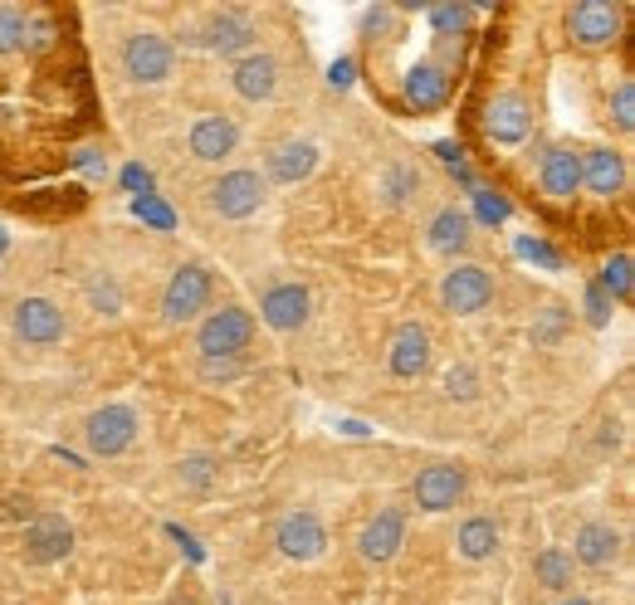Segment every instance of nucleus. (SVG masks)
Wrapping results in <instances>:
<instances>
[{
	"label": "nucleus",
	"mask_w": 635,
	"mask_h": 605,
	"mask_svg": "<svg viewBox=\"0 0 635 605\" xmlns=\"http://www.w3.org/2000/svg\"><path fill=\"white\" fill-rule=\"evenodd\" d=\"M445 98H450V74H445L440 64H415L411 74H405V103H411L415 112L445 108Z\"/></svg>",
	"instance_id": "nucleus-24"
},
{
	"label": "nucleus",
	"mask_w": 635,
	"mask_h": 605,
	"mask_svg": "<svg viewBox=\"0 0 635 605\" xmlns=\"http://www.w3.org/2000/svg\"><path fill=\"white\" fill-rule=\"evenodd\" d=\"M611 118H616L621 132L635 128V83H631V79H621L616 93H611Z\"/></svg>",
	"instance_id": "nucleus-35"
},
{
	"label": "nucleus",
	"mask_w": 635,
	"mask_h": 605,
	"mask_svg": "<svg viewBox=\"0 0 635 605\" xmlns=\"http://www.w3.org/2000/svg\"><path fill=\"white\" fill-rule=\"evenodd\" d=\"M255 39H259V29L245 10H215V15L205 20L201 45L215 49L221 59H245V55H255Z\"/></svg>",
	"instance_id": "nucleus-16"
},
{
	"label": "nucleus",
	"mask_w": 635,
	"mask_h": 605,
	"mask_svg": "<svg viewBox=\"0 0 635 605\" xmlns=\"http://www.w3.org/2000/svg\"><path fill=\"white\" fill-rule=\"evenodd\" d=\"M138 435H142V415L132 411V405H103V411H93L89 420H83V444L98 459L128 454L132 444H138Z\"/></svg>",
	"instance_id": "nucleus-5"
},
{
	"label": "nucleus",
	"mask_w": 635,
	"mask_h": 605,
	"mask_svg": "<svg viewBox=\"0 0 635 605\" xmlns=\"http://www.w3.org/2000/svg\"><path fill=\"white\" fill-rule=\"evenodd\" d=\"M474 205H479V221H508V201L504 195H489V191H474Z\"/></svg>",
	"instance_id": "nucleus-38"
},
{
	"label": "nucleus",
	"mask_w": 635,
	"mask_h": 605,
	"mask_svg": "<svg viewBox=\"0 0 635 605\" xmlns=\"http://www.w3.org/2000/svg\"><path fill=\"white\" fill-rule=\"evenodd\" d=\"M455 551H460V561H489L498 551V523L494 518H465L460 532H455Z\"/></svg>",
	"instance_id": "nucleus-25"
},
{
	"label": "nucleus",
	"mask_w": 635,
	"mask_h": 605,
	"mask_svg": "<svg viewBox=\"0 0 635 605\" xmlns=\"http://www.w3.org/2000/svg\"><path fill=\"white\" fill-rule=\"evenodd\" d=\"M274 547L289 561H318L328 551V523H322L314 508H294V513H284L274 523Z\"/></svg>",
	"instance_id": "nucleus-9"
},
{
	"label": "nucleus",
	"mask_w": 635,
	"mask_h": 605,
	"mask_svg": "<svg viewBox=\"0 0 635 605\" xmlns=\"http://www.w3.org/2000/svg\"><path fill=\"white\" fill-rule=\"evenodd\" d=\"M484 132H489V142L518 147V142L533 132V103H528L518 88L494 93V98H489V108H484Z\"/></svg>",
	"instance_id": "nucleus-13"
},
{
	"label": "nucleus",
	"mask_w": 635,
	"mask_h": 605,
	"mask_svg": "<svg viewBox=\"0 0 635 605\" xmlns=\"http://www.w3.org/2000/svg\"><path fill=\"white\" fill-rule=\"evenodd\" d=\"M249 371V357L239 361H196V377L211 381V385H225V381H239Z\"/></svg>",
	"instance_id": "nucleus-34"
},
{
	"label": "nucleus",
	"mask_w": 635,
	"mask_h": 605,
	"mask_svg": "<svg viewBox=\"0 0 635 605\" xmlns=\"http://www.w3.org/2000/svg\"><path fill=\"white\" fill-rule=\"evenodd\" d=\"M465 494H470V474H465V464H455V459L425 464L411 484V498L421 513H450L455 503H465Z\"/></svg>",
	"instance_id": "nucleus-6"
},
{
	"label": "nucleus",
	"mask_w": 635,
	"mask_h": 605,
	"mask_svg": "<svg viewBox=\"0 0 635 605\" xmlns=\"http://www.w3.org/2000/svg\"><path fill=\"white\" fill-rule=\"evenodd\" d=\"M597 288L607 294L611 302H631L635 298V259L631 254H611L597 274Z\"/></svg>",
	"instance_id": "nucleus-26"
},
{
	"label": "nucleus",
	"mask_w": 635,
	"mask_h": 605,
	"mask_svg": "<svg viewBox=\"0 0 635 605\" xmlns=\"http://www.w3.org/2000/svg\"><path fill=\"white\" fill-rule=\"evenodd\" d=\"M249 342H255V312L235 308V302L211 308L196 322V352H201V361H239L249 352Z\"/></svg>",
	"instance_id": "nucleus-1"
},
{
	"label": "nucleus",
	"mask_w": 635,
	"mask_h": 605,
	"mask_svg": "<svg viewBox=\"0 0 635 605\" xmlns=\"http://www.w3.org/2000/svg\"><path fill=\"white\" fill-rule=\"evenodd\" d=\"M538 186H543V195H553V201H572V195L581 191V152L567 147V142L548 147L543 162H538Z\"/></svg>",
	"instance_id": "nucleus-19"
},
{
	"label": "nucleus",
	"mask_w": 635,
	"mask_h": 605,
	"mask_svg": "<svg viewBox=\"0 0 635 605\" xmlns=\"http://www.w3.org/2000/svg\"><path fill=\"white\" fill-rule=\"evenodd\" d=\"M470 239H474V221H470V211H460V205H440V211L431 215V225H425V245L445 259L465 254Z\"/></svg>",
	"instance_id": "nucleus-22"
},
{
	"label": "nucleus",
	"mask_w": 635,
	"mask_h": 605,
	"mask_svg": "<svg viewBox=\"0 0 635 605\" xmlns=\"http://www.w3.org/2000/svg\"><path fill=\"white\" fill-rule=\"evenodd\" d=\"M479 367H470V361H460V367H450L440 377V391H445V401H479Z\"/></svg>",
	"instance_id": "nucleus-30"
},
{
	"label": "nucleus",
	"mask_w": 635,
	"mask_h": 605,
	"mask_svg": "<svg viewBox=\"0 0 635 605\" xmlns=\"http://www.w3.org/2000/svg\"><path fill=\"white\" fill-rule=\"evenodd\" d=\"M162 605H201V596H191V591H176V596H166Z\"/></svg>",
	"instance_id": "nucleus-39"
},
{
	"label": "nucleus",
	"mask_w": 635,
	"mask_h": 605,
	"mask_svg": "<svg viewBox=\"0 0 635 605\" xmlns=\"http://www.w3.org/2000/svg\"><path fill=\"white\" fill-rule=\"evenodd\" d=\"M211 298H215V278L211 269L201 264H181L162 288V318L172 328H186V322H201L211 312Z\"/></svg>",
	"instance_id": "nucleus-2"
},
{
	"label": "nucleus",
	"mask_w": 635,
	"mask_h": 605,
	"mask_svg": "<svg viewBox=\"0 0 635 605\" xmlns=\"http://www.w3.org/2000/svg\"><path fill=\"white\" fill-rule=\"evenodd\" d=\"M122 74L132 83H142V88L166 83L176 74V45L166 35H157V29H132L122 39Z\"/></svg>",
	"instance_id": "nucleus-4"
},
{
	"label": "nucleus",
	"mask_w": 635,
	"mask_h": 605,
	"mask_svg": "<svg viewBox=\"0 0 635 605\" xmlns=\"http://www.w3.org/2000/svg\"><path fill=\"white\" fill-rule=\"evenodd\" d=\"M25 29H30L25 10L0 5V55H15V49H25Z\"/></svg>",
	"instance_id": "nucleus-31"
},
{
	"label": "nucleus",
	"mask_w": 635,
	"mask_h": 605,
	"mask_svg": "<svg viewBox=\"0 0 635 605\" xmlns=\"http://www.w3.org/2000/svg\"><path fill=\"white\" fill-rule=\"evenodd\" d=\"M567 328H572L567 302H543V312H538V322H533V342L538 347H557V342L567 337Z\"/></svg>",
	"instance_id": "nucleus-28"
},
{
	"label": "nucleus",
	"mask_w": 635,
	"mask_h": 605,
	"mask_svg": "<svg viewBox=\"0 0 635 605\" xmlns=\"http://www.w3.org/2000/svg\"><path fill=\"white\" fill-rule=\"evenodd\" d=\"M581 308H587V322H591V328H607V322H611V312H616V302H611L607 294H601V288H597V278H591V284H587V298H581Z\"/></svg>",
	"instance_id": "nucleus-36"
},
{
	"label": "nucleus",
	"mask_w": 635,
	"mask_h": 605,
	"mask_svg": "<svg viewBox=\"0 0 635 605\" xmlns=\"http://www.w3.org/2000/svg\"><path fill=\"white\" fill-rule=\"evenodd\" d=\"M215 474H221V464H215L211 454H186L181 459V484L196 488V494H205V488L215 484Z\"/></svg>",
	"instance_id": "nucleus-32"
},
{
	"label": "nucleus",
	"mask_w": 635,
	"mask_h": 605,
	"mask_svg": "<svg viewBox=\"0 0 635 605\" xmlns=\"http://www.w3.org/2000/svg\"><path fill=\"white\" fill-rule=\"evenodd\" d=\"M440 302L450 318H474L494 302V274L484 264H455L440 278Z\"/></svg>",
	"instance_id": "nucleus-7"
},
{
	"label": "nucleus",
	"mask_w": 635,
	"mask_h": 605,
	"mask_svg": "<svg viewBox=\"0 0 635 605\" xmlns=\"http://www.w3.org/2000/svg\"><path fill=\"white\" fill-rule=\"evenodd\" d=\"M332 83H352V64L342 59V64H332Z\"/></svg>",
	"instance_id": "nucleus-40"
},
{
	"label": "nucleus",
	"mask_w": 635,
	"mask_h": 605,
	"mask_svg": "<svg viewBox=\"0 0 635 605\" xmlns=\"http://www.w3.org/2000/svg\"><path fill=\"white\" fill-rule=\"evenodd\" d=\"M474 20V5H431V25L440 35H465Z\"/></svg>",
	"instance_id": "nucleus-33"
},
{
	"label": "nucleus",
	"mask_w": 635,
	"mask_h": 605,
	"mask_svg": "<svg viewBox=\"0 0 635 605\" xmlns=\"http://www.w3.org/2000/svg\"><path fill=\"white\" fill-rule=\"evenodd\" d=\"M264 181H279V186H298L318 171V147L308 138H289V142H274L264 156Z\"/></svg>",
	"instance_id": "nucleus-18"
},
{
	"label": "nucleus",
	"mask_w": 635,
	"mask_h": 605,
	"mask_svg": "<svg viewBox=\"0 0 635 605\" xmlns=\"http://www.w3.org/2000/svg\"><path fill=\"white\" fill-rule=\"evenodd\" d=\"M533 581L543 591H567L572 586V557L562 547H543L533 557Z\"/></svg>",
	"instance_id": "nucleus-27"
},
{
	"label": "nucleus",
	"mask_w": 635,
	"mask_h": 605,
	"mask_svg": "<svg viewBox=\"0 0 635 605\" xmlns=\"http://www.w3.org/2000/svg\"><path fill=\"white\" fill-rule=\"evenodd\" d=\"M10 328H15L20 342L30 347H55L64 337V308L49 298H20L15 312H10Z\"/></svg>",
	"instance_id": "nucleus-14"
},
{
	"label": "nucleus",
	"mask_w": 635,
	"mask_h": 605,
	"mask_svg": "<svg viewBox=\"0 0 635 605\" xmlns=\"http://www.w3.org/2000/svg\"><path fill=\"white\" fill-rule=\"evenodd\" d=\"M89 298H93V308L98 312H122V298H118V284H113V278H93L89 284Z\"/></svg>",
	"instance_id": "nucleus-37"
},
{
	"label": "nucleus",
	"mask_w": 635,
	"mask_h": 605,
	"mask_svg": "<svg viewBox=\"0 0 635 605\" xmlns=\"http://www.w3.org/2000/svg\"><path fill=\"white\" fill-rule=\"evenodd\" d=\"M572 605H587V601H572Z\"/></svg>",
	"instance_id": "nucleus-41"
},
{
	"label": "nucleus",
	"mask_w": 635,
	"mask_h": 605,
	"mask_svg": "<svg viewBox=\"0 0 635 605\" xmlns=\"http://www.w3.org/2000/svg\"><path fill=\"white\" fill-rule=\"evenodd\" d=\"M621 547H626V542H621V532L611 527V523H597V518H591V523H581L577 527V537H572V567H591V571H601V567H616L621 561Z\"/></svg>",
	"instance_id": "nucleus-17"
},
{
	"label": "nucleus",
	"mask_w": 635,
	"mask_h": 605,
	"mask_svg": "<svg viewBox=\"0 0 635 605\" xmlns=\"http://www.w3.org/2000/svg\"><path fill=\"white\" fill-rule=\"evenodd\" d=\"M431 328L425 322H401L397 332H391V347H387V371L397 381H421L425 371H431Z\"/></svg>",
	"instance_id": "nucleus-11"
},
{
	"label": "nucleus",
	"mask_w": 635,
	"mask_h": 605,
	"mask_svg": "<svg viewBox=\"0 0 635 605\" xmlns=\"http://www.w3.org/2000/svg\"><path fill=\"white\" fill-rule=\"evenodd\" d=\"M401 547H405V513L401 508H381V513H372L357 532V557L367 561V567H387V561H397Z\"/></svg>",
	"instance_id": "nucleus-10"
},
{
	"label": "nucleus",
	"mask_w": 635,
	"mask_h": 605,
	"mask_svg": "<svg viewBox=\"0 0 635 605\" xmlns=\"http://www.w3.org/2000/svg\"><path fill=\"white\" fill-rule=\"evenodd\" d=\"M581 191L601 195V201L621 195L626 191V156L616 147H587L581 152Z\"/></svg>",
	"instance_id": "nucleus-20"
},
{
	"label": "nucleus",
	"mask_w": 635,
	"mask_h": 605,
	"mask_svg": "<svg viewBox=\"0 0 635 605\" xmlns=\"http://www.w3.org/2000/svg\"><path fill=\"white\" fill-rule=\"evenodd\" d=\"M239 147V122L225 118V112H211L191 128V156L196 162H225Z\"/></svg>",
	"instance_id": "nucleus-23"
},
{
	"label": "nucleus",
	"mask_w": 635,
	"mask_h": 605,
	"mask_svg": "<svg viewBox=\"0 0 635 605\" xmlns=\"http://www.w3.org/2000/svg\"><path fill=\"white\" fill-rule=\"evenodd\" d=\"M621 25H626V10L607 5V0H577V5L567 10V35H572V45H581V49L616 45Z\"/></svg>",
	"instance_id": "nucleus-8"
},
{
	"label": "nucleus",
	"mask_w": 635,
	"mask_h": 605,
	"mask_svg": "<svg viewBox=\"0 0 635 605\" xmlns=\"http://www.w3.org/2000/svg\"><path fill=\"white\" fill-rule=\"evenodd\" d=\"M259 318L269 322L274 332H298L308 328V318H314V294H308L304 284H274L264 288V298H259Z\"/></svg>",
	"instance_id": "nucleus-15"
},
{
	"label": "nucleus",
	"mask_w": 635,
	"mask_h": 605,
	"mask_svg": "<svg viewBox=\"0 0 635 605\" xmlns=\"http://www.w3.org/2000/svg\"><path fill=\"white\" fill-rule=\"evenodd\" d=\"M205 201L221 221H249V215L264 211L269 201V181L249 166H235V171H221L211 186H205Z\"/></svg>",
	"instance_id": "nucleus-3"
},
{
	"label": "nucleus",
	"mask_w": 635,
	"mask_h": 605,
	"mask_svg": "<svg viewBox=\"0 0 635 605\" xmlns=\"http://www.w3.org/2000/svg\"><path fill=\"white\" fill-rule=\"evenodd\" d=\"M415 191H421V171H415V166L397 162V166L381 171V201H387V205H405Z\"/></svg>",
	"instance_id": "nucleus-29"
},
{
	"label": "nucleus",
	"mask_w": 635,
	"mask_h": 605,
	"mask_svg": "<svg viewBox=\"0 0 635 605\" xmlns=\"http://www.w3.org/2000/svg\"><path fill=\"white\" fill-rule=\"evenodd\" d=\"M74 551V523L64 513H39L25 527V561L30 567H55Z\"/></svg>",
	"instance_id": "nucleus-12"
},
{
	"label": "nucleus",
	"mask_w": 635,
	"mask_h": 605,
	"mask_svg": "<svg viewBox=\"0 0 635 605\" xmlns=\"http://www.w3.org/2000/svg\"><path fill=\"white\" fill-rule=\"evenodd\" d=\"M231 88L245 103H269L279 93V59L274 55H259V49H255V55H245V59H235Z\"/></svg>",
	"instance_id": "nucleus-21"
}]
</instances>
